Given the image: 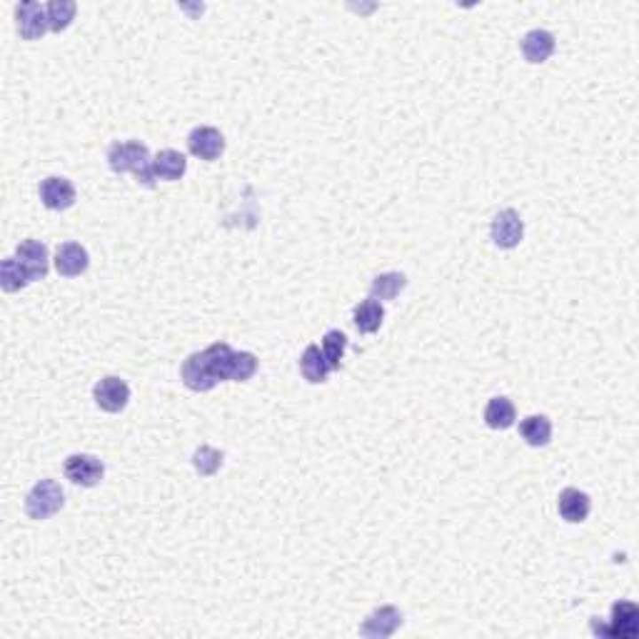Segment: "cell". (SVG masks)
<instances>
[{"mask_svg": "<svg viewBox=\"0 0 639 639\" xmlns=\"http://www.w3.org/2000/svg\"><path fill=\"white\" fill-rule=\"evenodd\" d=\"M15 257H18V263L26 267L28 275L30 280L36 282V280H43L48 275V263H51V257H48V248L40 242V240H23L18 248H15Z\"/></svg>", "mask_w": 639, "mask_h": 639, "instance_id": "30bf717a", "label": "cell"}, {"mask_svg": "<svg viewBox=\"0 0 639 639\" xmlns=\"http://www.w3.org/2000/svg\"><path fill=\"white\" fill-rule=\"evenodd\" d=\"M223 460H225V454L220 453V450L202 445V447H198L195 454H193V467L198 469L202 477H213L215 472L223 467Z\"/></svg>", "mask_w": 639, "mask_h": 639, "instance_id": "484cf974", "label": "cell"}, {"mask_svg": "<svg viewBox=\"0 0 639 639\" xmlns=\"http://www.w3.org/2000/svg\"><path fill=\"white\" fill-rule=\"evenodd\" d=\"M345 350H347L345 333H340V330L325 333V337H322V355L327 359L330 370H340L343 358H345Z\"/></svg>", "mask_w": 639, "mask_h": 639, "instance_id": "d4e9b609", "label": "cell"}, {"mask_svg": "<svg viewBox=\"0 0 639 639\" xmlns=\"http://www.w3.org/2000/svg\"><path fill=\"white\" fill-rule=\"evenodd\" d=\"M490 235H493L494 245L502 248V250L517 248L522 238H525V223H522L517 210L507 208V210H500V213L494 215L493 225H490Z\"/></svg>", "mask_w": 639, "mask_h": 639, "instance_id": "277c9868", "label": "cell"}, {"mask_svg": "<svg viewBox=\"0 0 639 639\" xmlns=\"http://www.w3.org/2000/svg\"><path fill=\"white\" fill-rule=\"evenodd\" d=\"M63 505H66V494L55 479H40L26 497V512L28 517L33 519L53 517L55 512H60Z\"/></svg>", "mask_w": 639, "mask_h": 639, "instance_id": "7a4b0ae2", "label": "cell"}, {"mask_svg": "<svg viewBox=\"0 0 639 639\" xmlns=\"http://www.w3.org/2000/svg\"><path fill=\"white\" fill-rule=\"evenodd\" d=\"M519 435L530 447H545L552 439V422L545 414H530L519 422Z\"/></svg>", "mask_w": 639, "mask_h": 639, "instance_id": "d6986e66", "label": "cell"}, {"mask_svg": "<svg viewBox=\"0 0 639 639\" xmlns=\"http://www.w3.org/2000/svg\"><path fill=\"white\" fill-rule=\"evenodd\" d=\"M557 509L559 517L564 522H572V525H580L589 517V509H592V500L589 494L582 493V490H574V487H567L559 493L557 500Z\"/></svg>", "mask_w": 639, "mask_h": 639, "instance_id": "5bb4252c", "label": "cell"}, {"mask_svg": "<svg viewBox=\"0 0 639 639\" xmlns=\"http://www.w3.org/2000/svg\"><path fill=\"white\" fill-rule=\"evenodd\" d=\"M187 150L200 160H217L225 150V138L213 125H200L187 135Z\"/></svg>", "mask_w": 639, "mask_h": 639, "instance_id": "ba28073f", "label": "cell"}, {"mask_svg": "<svg viewBox=\"0 0 639 639\" xmlns=\"http://www.w3.org/2000/svg\"><path fill=\"white\" fill-rule=\"evenodd\" d=\"M91 265V255L78 242H63L55 253V270L63 278H78Z\"/></svg>", "mask_w": 639, "mask_h": 639, "instance_id": "8fae6325", "label": "cell"}, {"mask_svg": "<svg viewBox=\"0 0 639 639\" xmlns=\"http://www.w3.org/2000/svg\"><path fill=\"white\" fill-rule=\"evenodd\" d=\"M202 355H205V362L210 367V375L217 383L230 380V365H233V355H235L233 347L227 345V343H215L208 350H202Z\"/></svg>", "mask_w": 639, "mask_h": 639, "instance_id": "ffe728a7", "label": "cell"}, {"mask_svg": "<svg viewBox=\"0 0 639 639\" xmlns=\"http://www.w3.org/2000/svg\"><path fill=\"white\" fill-rule=\"evenodd\" d=\"M599 635L604 637H622V639H632L637 637L639 632V610L635 602H614L612 604V619L610 625H595Z\"/></svg>", "mask_w": 639, "mask_h": 639, "instance_id": "3957f363", "label": "cell"}, {"mask_svg": "<svg viewBox=\"0 0 639 639\" xmlns=\"http://www.w3.org/2000/svg\"><path fill=\"white\" fill-rule=\"evenodd\" d=\"M352 318H355V327H358L359 333L373 335V333H377L380 327H383V320H385V307H383L380 300L367 297V300H362V303L355 307Z\"/></svg>", "mask_w": 639, "mask_h": 639, "instance_id": "e0dca14e", "label": "cell"}, {"mask_svg": "<svg viewBox=\"0 0 639 639\" xmlns=\"http://www.w3.org/2000/svg\"><path fill=\"white\" fill-rule=\"evenodd\" d=\"M407 288V278L402 272H383L370 285V297L375 300H395Z\"/></svg>", "mask_w": 639, "mask_h": 639, "instance_id": "603a6c76", "label": "cell"}, {"mask_svg": "<svg viewBox=\"0 0 639 639\" xmlns=\"http://www.w3.org/2000/svg\"><path fill=\"white\" fill-rule=\"evenodd\" d=\"M402 627V612L398 607L392 604H385V607H377L365 622L359 627V635L367 639H385L392 637Z\"/></svg>", "mask_w": 639, "mask_h": 639, "instance_id": "9c48e42d", "label": "cell"}, {"mask_svg": "<svg viewBox=\"0 0 639 639\" xmlns=\"http://www.w3.org/2000/svg\"><path fill=\"white\" fill-rule=\"evenodd\" d=\"M257 373V358L253 352H235L230 365V380L233 383H248Z\"/></svg>", "mask_w": 639, "mask_h": 639, "instance_id": "4316f807", "label": "cell"}, {"mask_svg": "<svg viewBox=\"0 0 639 639\" xmlns=\"http://www.w3.org/2000/svg\"><path fill=\"white\" fill-rule=\"evenodd\" d=\"M107 165L113 173H133L138 185L155 187L153 158H150V150L140 140L113 143L107 150Z\"/></svg>", "mask_w": 639, "mask_h": 639, "instance_id": "6da1fadb", "label": "cell"}, {"mask_svg": "<svg viewBox=\"0 0 639 639\" xmlns=\"http://www.w3.org/2000/svg\"><path fill=\"white\" fill-rule=\"evenodd\" d=\"M515 420H517V410H515V405H512L509 398H493L487 402V407H485V422H487V427L507 430V427L515 425Z\"/></svg>", "mask_w": 639, "mask_h": 639, "instance_id": "44dd1931", "label": "cell"}, {"mask_svg": "<svg viewBox=\"0 0 639 639\" xmlns=\"http://www.w3.org/2000/svg\"><path fill=\"white\" fill-rule=\"evenodd\" d=\"M153 170H155V178L160 180H168V183H175L180 180L187 170V160L183 153L178 150H160L158 155L153 158Z\"/></svg>", "mask_w": 639, "mask_h": 639, "instance_id": "2e32d148", "label": "cell"}, {"mask_svg": "<svg viewBox=\"0 0 639 639\" xmlns=\"http://www.w3.org/2000/svg\"><path fill=\"white\" fill-rule=\"evenodd\" d=\"M180 377H183L185 387H190L193 392H208V390H213V387L217 385V380L210 375V367H208L202 352H193V355L183 362Z\"/></svg>", "mask_w": 639, "mask_h": 639, "instance_id": "4fadbf2b", "label": "cell"}, {"mask_svg": "<svg viewBox=\"0 0 639 639\" xmlns=\"http://www.w3.org/2000/svg\"><path fill=\"white\" fill-rule=\"evenodd\" d=\"M40 202L48 210H67L75 202V187L67 178H45L40 183Z\"/></svg>", "mask_w": 639, "mask_h": 639, "instance_id": "7c38bea8", "label": "cell"}, {"mask_svg": "<svg viewBox=\"0 0 639 639\" xmlns=\"http://www.w3.org/2000/svg\"><path fill=\"white\" fill-rule=\"evenodd\" d=\"M15 28L23 40H40L48 30L45 8L36 0H26L20 5H15Z\"/></svg>", "mask_w": 639, "mask_h": 639, "instance_id": "52a82bcc", "label": "cell"}, {"mask_svg": "<svg viewBox=\"0 0 639 639\" xmlns=\"http://www.w3.org/2000/svg\"><path fill=\"white\" fill-rule=\"evenodd\" d=\"M555 36L549 33V30H542V28H537V30H530L525 38H522V55H525V60L527 63H545L549 60V55L555 53Z\"/></svg>", "mask_w": 639, "mask_h": 639, "instance_id": "9a60e30c", "label": "cell"}, {"mask_svg": "<svg viewBox=\"0 0 639 639\" xmlns=\"http://www.w3.org/2000/svg\"><path fill=\"white\" fill-rule=\"evenodd\" d=\"M30 282H33V280L28 275L26 267L18 263V257H5V260H3V265H0V288H3L5 293H18V290H23Z\"/></svg>", "mask_w": 639, "mask_h": 639, "instance_id": "7402d4cb", "label": "cell"}, {"mask_svg": "<svg viewBox=\"0 0 639 639\" xmlns=\"http://www.w3.org/2000/svg\"><path fill=\"white\" fill-rule=\"evenodd\" d=\"M95 405L106 413H120L125 410V405L130 402V387L125 380H120L115 375H107L103 377L93 390Z\"/></svg>", "mask_w": 639, "mask_h": 639, "instance_id": "5b68a950", "label": "cell"}, {"mask_svg": "<svg viewBox=\"0 0 639 639\" xmlns=\"http://www.w3.org/2000/svg\"><path fill=\"white\" fill-rule=\"evenodd\" d=\"M75 11H78V5H75L73 0H51V3L45 5L48 30H51V33H63V30L73 23Z\"/></svg>", "mask_w": 639, "mask_h": 639, "instance_id": "cb8c5ba5", "label": "cell"}, {"mask_svg": "<svg viewBox=\"0 0 639 639\" xmlns=\"http://www.w3.org/2000/svg\"><path fill=\"white\" fill-rule=\"evenodd\" d=\"M63 469H66V477L80 487H95L106 475V467L95 454H70Z\"/></svg>", "mask_w": 639, "mask_h": 639, "instance_id": "8992f818", "label": "cell"}, {"mask_svg": "<svg viewBox=\"0 0 639 639\" xmlns=\"http://www.w3.org/2000/svg\"><path fill=\"white\" fill-rule=\"evenodd\" d=\"M300 373H303L307 383L322 385L333 370H330V365H327V359H325V355H322V350H320L318 345H307L303 358H300Z\"/></svg>", "mask_w": 639, "mask_h": 639, "instance_id": "ac0fdd59", "label": "cell"}]
</instances>
